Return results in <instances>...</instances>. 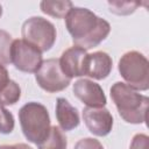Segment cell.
<instances>
[{"label":"cell","instance_id":"ffe728a7","mask_svg":"<svg viewBox=\"0 0 149 149\" xmlns=\"http://www.w3.org/2000/svg\"><path fill=\"white\" fill-rule=\"evenodd\" d=\"M149 137L146 134H136L132 139L129 149H148Z\"/></svg>","mask_w":149,"mask_h":149},{"label":"cell","instance_id":"ac0fdd59","mask_svg":"<svg viewBox=\"0 0 149 149\" xmlns=\"http://www.w3.org/2000/svg\"><path fill=\"white\" fill-rule=\"evenodd\" d=\"M15 121L13 114L0 105V133L1 134H10L14 129Z\"/></svg>","mask_w":149,"mask_h":149},{"label":"cell","instance_id":"6da1fadb","mask_svg":"<svg viewBox=\"0 0 149 149\" xmlns=\"http://www.w3.org/2000/svg\"><path fill=\"white\" fill-rule=\"evenodd\" d=\"M65 27L74 45L85 50L99 45L111 33V24L92 10L73 7L65 16Z\"/></svg>","mask_w":149,"mask_h":149},{"label":"cell","instance_id":"ba28073f","mask_svg":"<svg viewBox=\"0 0 149 149\" xmlns=\"http://www.w3.org/2000/svg\"><path fill=\"white\" fill-rule=\"evenodd\" d=\"M83 120L90 133L95 136H106L112 132L113 116L105 107H85L83 109Z\"/></svg>","mask_w":149,"mask_h":149},{"label":"cell","instance_id":"4fadbf2b","mask_svg":"<svg viewBox=\"0 0 149 149\" xmlns=\"http://www.w3.org/2000/svg\"><path fill=\"white\" fill-rule=\"evenodd\" d=\"M41 10L52 17L62 19L68 15V13L73 8V3L71 1H49L44 0L40 2Z\"/></svg>","mask_w":149,"mask_h":149},{"label":"cell","instance_id":"5bb4252c","mask_svg":"<svg viewBox=\"0 0 149 149\" xmlns=\"http://www.w3.org/2000/svg\"><path fill=\"white\" fill-rule=\"evenodd\" d=\"M37 147L38 149H66L68 140L64 132L59 127L51 126L49 135L44 141L37 144Z\"/></svg>","mask_w":149,"mask_h":149},{"label":"cell","instance_id":"3957f363","mask_svg":"<svg viewBox=\"0 0 149 149\" xmlns=\"http://www.w3.org/2000/svg\"><path fill=\"white\" fill-rule=\"evenodd\" d=\"M19 121L24 137L35 144L47 139L50 132V116L47 107L40 102L30 101L19 111Z\"/></svg>","mask_w":149,"mask_h":149},{"label":"cell","instance_id":"9a60e30c","mask_svg":"<svg viewBox=\"0 0 149 149\" xmlns=\"http://www.w3.org/2000/svg\"><path fill=\"white\" fill-rule=\"evenodd\" d=\"M21 98V88L14 80H9L8 84L0 91V105L9 106L16 104Z\"/></svg>","mask_w":149,"mask_h":149},{"label":"cell","instance_id":"30bf717a","mask_svg":"<svg viewBox=\"0 0 149 149\" xmlns=\"http://www.w3.org/2000/svg\"><path fill=\"white\" fill-rule=\"evenodd\" d=\"M113 68L111 56L105 51H95L87 54L84 61L83 76L101 80L109 76Z\"/></svg>","mask_w":149,"mask_h":149},{"label":"cell","instance_id":"44dd1931","mask_svg":"<svg viewBox=\"0 0 149 149\" xmlns=\"http://www.w3.org/2000/svg\"><path fill=\"white\" fill-rule=\"evenodd\" d=\"M9 74H8V71L7 69L5 68V65L0 64V91L8 84L9 81Z\"/></svg>","mask_w":149,"mask_h":149},{"label":"cell","instance_id":"2e32d148","mask_svg":"<svg viewBox=\"0 0 149 149\" xmlns=\"http://www.w3.org/2000/svg\"><path fill=\"white\" fill-rule=\"evenodd\" d=\"M13 38L9 33L0 29V64H10V48Z\"/></svg>","mask_w":149,"mask_h":149},{"label":"cell","instance_id":"277c9868","mask_svg":"<svg viewBox=\"0 0 149 149\" xmlns=\"http://www.w3.org/2000/svg\"><path fill=\"white\" fill-rule=\"evenodd\" d=\"M118 70L127 85L134 90L147 91L149 88V62L143 54L135 50L123 54Z\"/></svg>","mask_w":149,"mask_h":149},{"label":"cell","instance_id":"603a6c76","mask_svg":"<svg viewBox=\"0 0 149 149\" xmlns=\"http://www.w3.org/2000/svg\"><path fill=\"white\" fill-rule=\"evenodd\" d=\"M1 15H2V6L0 5V17H1Z\"/></svg>","mask_w":149,"mask_h":149},{"label":"cell","instance_id":"7c38bea8","mask_svg":"<svg viewBox=\"0 0 149 149\" xmlns=\"http://www.w3.org/2000/svg\"><path fill=\"white\" fill-rule=\"evenodd\" d=\"M56 119L59 128L65 132H70L79 126V113L65 98H58L56 100Z\"/></svg>","mask_w":149,"mask_h":149},{"label":"cell","instance_id":"8fae6325","mask_svg":"<svg viewBox=\"0 0 149 149\" xmlns=\"http://www.w3.org/2000/svg\"><path fill=\"white\" fill-rule=\"evenodd\" d=\"M86 55V50L77 45H73L63 51L61 58L58 59L62 72L70 79L74 77H81Z\"/></svg>","mask_w":149,"mask_h":149},{"label":"cell","instance_id":"9c48e42d","mask_svg":"<svg viewBox=\"0 0 149 149\" xmlns=\"http://www.w3.org/2000/svg\"><path fill=\"white\" fill-rule=\"evenodd\" d=\"M73 94L86 105V107H105L107 99L104 93V90L99 84L93 80L81 78L74 81L72 86Z\"/></svg>","mask_w":149,"mask_h":149},{"label":"cell","instance_id":"e0dca14e","mask_svg":"<svg viewBox=\"0 0 149 149\" xmlns=\"http://www.w3.org/2000/svg\"><path fill=\"white\" fill-rule=\"evenodd\" d=\"M140 6L139 2L133 1H109L108 7L111 13L116 15H129L135 12V9Z\"/></svg>","mask_w":149,"mask_h":149},{"label":"cell","instance_id":"5b68a950","mask_svg":"<svg viewBox=\"0 0 149 149\" xmlns=\"http://www.w3.org/2000/svg\"><path fill=\"white\" fill-rule=\"evenodd\" d=\"M22 40L36 47L41 52L50 50L57 37L55 26L42 16H31L26 20L21 28Z\"/></svg>","mask_w":149,"mask_h":149},{"label":"cell","instance_id":"d6986e66","mask_svg":"<svg viewBox=\"0 0 149 149\" xmlns=\"http://www.w3.org/2000/svg\"><path fill=\"white\" fill-rule=\"evenodd\" d=\"M73 149H104V147L98 140L93 137H85V139H80L74 144Z\"/></svg>","mask_w":149,"mask_h":149},{"label":"cell","instance_id":"8992f818","mask_svg":"<svg viewBox=\"0 0 149 149\" xmlns=\"http://www.w3.org/2000/svg\"><path fill=\"white\" fill-rule=\"evenodd\" d=\"M35 79L38 86L49 93L61 92L71 83V79L62 72L58 58L43 61L38 70L35 72Z\"/></svg>","mask_w":149,"mask_h":149},{"label":"cell","instance_id":"52a82bcc","mask_svg":"<svg viewBox=\"0 0 149 149\" xmlns=\"http://www.w3.org/2000/svg\"><path fill=\"white\" fill-rule=\"evenodd\" d=\"M42 52L27 41L13 40L10 48V63L19 71L35 73L42 64Z\"/></svg>","mask_w":149,"mask_h":149},{"label":"cell","instance_id":"7a4b0ae2","mask_svg":"<svg viewBox=\"0 0 149 149\" xmlns=\"http://www.w3.org/2000/svg\"><path fill=\"white\" fill-rule=\"evenodd\" d=\"M111 98L119 115L128 123H144L147 121V108L149 99L122 81L112 85Z\"/></svg>","mask_w":149,"mask_h":149},{"label":"cell","instance_id":"7402d4cb","mask_svg":"<svg viewBox=\"0 0 149 149\" xmlns=\"http://www.w3.org/2000/svg\"><path fill=\"white\" fill-rule=\"evenodd\" d=\"M0 149H33L26 143H16V144H2Z\"/></svg>","mask_w":149,"mask_h":149}]
</instances>
